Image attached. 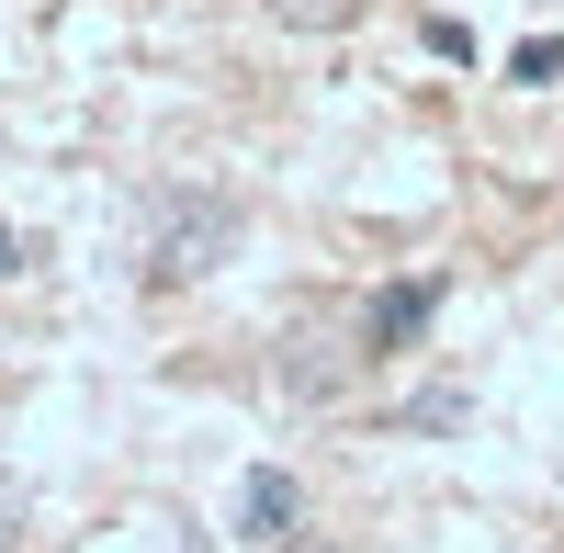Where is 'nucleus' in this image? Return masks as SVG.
<instances>
[{"label": "nucleus", "mask_w": 564, "mask_h": 553, "mask_svg": "<svg viewBox=\"0 0 564 553\" xmlns=\"http://www.w3.org/2000/svg\"><path fill=\"white\" fill-rule=\"evenodd\" d=\"M0 271H12V238H0Z\"/></svg>", "instance_id": "423d86ee"}, {"label": "nucleus", "mask_w": 564, "mask_h": 553, "mask_svg": "<svg viewBox=\"0 0 564 553\" xmlns=\"http://www.w3.org/2000/svg\"><path fill=\"white\" fill-rule=\"evenodd\" d=\"M271 12L294 23V34H350V23H361V0H271Z\"/></svg>", "instance_id": "20e7f679"}, {"label": "nucleus", "mask_w": 564, "mask_h": 553, "mask_svg": "<svg viewBox=\"0 0 564 553\" xmlns=\"http://www.w3.org/2000/svg\"><path fill=\"white\" fill-rule=\"evenodd\" d=\"M294 520H305L294 475H282V464H249V475H238V531H249V542H282Z\"/></svg>", "instance_id": "7ed1b4c3"}, {"label": "nucleus", "mask_w": 564, "mask_h": 553, "mask_svg": "<svg viewBox=\"0 0 564 553\" xmlns=\"http://www.w3.org/2000/svg\"><path fill=\"white\" fill-rule=\"evenodd\" d=\"M238 238V204H204V215H181L170 238H159V283H193V271H215V249Z\"/></svg>", "instance_id": "f03ea898"}, {"label": "nucleus", "mask_w": 564, "mask_h": 553, "mask_svg": "<svg viewBox=\"0 0 564 553\" xmlns=\"http://www.w3.org/2000/svg\"><path fill=\"white\" fill-rule=\"evenodd\" d=\"M430 316H441V283H384V294L361 305V350H417Z\"/></svg>", "instance_id": "f257e3e1"}, {"label": "nucleus", "mask_w": 564, "mask_h": 553, "mask_svg": "<svg viewBox=\"0 0 564 553\" xmlns=\"http://www.w3.org/2000/svg\"><path fill=\"white\" fill-rule=\"evenodd\" d=\"M508 79H531V90H542V79H564V45H553V34H531L520 57H508Z\"/></svg>", "instance_id": "39448f33"}]
</instances>
